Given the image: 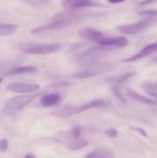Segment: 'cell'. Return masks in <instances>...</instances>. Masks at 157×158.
Listing matches in <instances>:
<instances>
[{
  "label": "cell",
  "mask_w": 157,
  "mask_h": 158,
  "mask_svg": "<svg viewBox=\"0 0 157 158\" xmlns=\"http://www.w3.org/2000/svg\"><path fill=\"white\" fill-rule=\"evenodd\" d=\"M108 2L111 3V4H118V3L123 2L126 1V0H107Z\"/></svg>",
  "instance_id": "f1b7e54d"
},
{
  "label": "cell",
  "mask_w": 157,
  "mask_h": 158,
  "mask_svg": "<svg viewBox=\"0 0 157 158\" xmlns=\"http://www.w3.org/2000/svg\"><path fill=\"white\" fill-rule=\"evenodd\" d=\"M42 93L31 94V95H22L12 97L8 100L2 108V113L6 116H13L22 109L32 103L37 97H39Z\"/></svg>",
  "instance_id": "7a4b0ae2"
},
{
  "label": "cell",
  "mask_w": 157,
  "mask_h": 158,
  "mask_svg": "<svg viewBox=\"0 0 157 158\" xmlns=\"http://www.w3.org/2000/svg\"><path fill=\"white\" fill-rule=\"evenodd\" d=\"M62 137L66 138V140L65 141V146L71 151H76L80 149H83V148H86L88 146V142L83 138H78V139H72L67 136H63Z\"/></svg>",
  "instance_id": "7c38bea8"
},
{
  "label": "cell",
  "mask_w": 157,
  "mask_h": 158,
  "mask_svg": "<svg viewBox=\"0 0 157 158\" xmlns=\"http://www.w3.org/2000/svg\"><path fill=\"white\" fill-rule=\"evenodd\" d=\"M2 82V78H0V83H1Z\"/></svg>",
  "instance_id": "4dcf8cb0"
},
{
  "label": "cell",
  "mask_w": 157,
  "mask_h": 158,
  "mask_svg": "<svg viewBox=\"0 0 157 158\" xmlns=\"http://www.w3.org/2000/svg\"><path fill=\"white\" fill-rule=\"evenodd\" d=\"M129 128H130L131 130H132V131H136L138 134H139L140 135L143 136V137H147V133H146V131H145L144 129H143V128L137 127H131V126H129Z\"/></svg>",
  "instance_id": "484cf974"
},
{
  "label": "cell",
  "mask_w": 157,
  "mask_h": 158,
  "mask_svg": "<svg viewBox=\"0 0 157 158\" xmlns=\"http://www.w3.org/2000/svg\"><path fill=\"white\" fill-rule=\"evenodd\" d=\"M61 48L62 46L59 43H30L23 46L21 49L26 53L44 55L57 52Z\"/></svg>",
  "instance_id": "3957f363"
},
{
  "label": "cell",
  "mask_w": 157,
  "mask_h": 158,
  "mask_svg": "<svg viewBox=\"0 0 157 158\" xmlns=\"http://www.w3.org/2000/svg\"><path fill=\"white\" fill-rule=\"evenodd\" d=\"M29 4L36 6H43L49 3V0H25Z\"/></svg>",
  "instance_id": "7402d4cb"
},
{
  "label": "cell",
  "mask_w": 157,
  "mask_h": 158,
  "mask_svg": "<svg viewBox=\"0 0 157 158\" xmlns=\"http://www.w3.org/2000/svg\"><path fill=\"white\" fill-rule=\"evenodd\" d=\"M70 84V83H69V82H61V83H56V84H55V86H58V87H60V86H69V85Z\"/></svg>",
  "instance_id": "83f0119b"
},
{
  "label": "cell",
  "mask_w": 157,
  "mask_h": 158,
  "mask_svg": "<svg viewBox=\"0 0 157 158\" xmlns=\"http://www.w3.org/2000/svg\"><path fill=\"white\" fill-rule=\"evenodd\" d=\"M61 6L71 10H75L82 8L97 6L98 4L91 0H62Z\"/></svg>",
  "instance_id": "30bf717a"
},
{
  "label": "cell",
  "mask_w": 157,
  "mask_h": 158,
  "mask_svg": "<svg viewBox=\"0 0 157 158\" xmlns=\"http://www.w3.org/2000/svg\"><path fill=\"white\" fill-rule=\"evenodd\" d=\"M9 147V143L6 139H2L0 140V151L1 152H6Z\"/></svg>",
  "instance_id": "d4e9b609"
},
{
  "label": "cell",
  "mask_w": 157,
  "mask_h": 158,
  "mask_svg": "<svg viewBox=\"0 0 157 158\" xmlns=\"http://www.w3.org/2000/svg\"><path fill=\"white\" fill-rule=\"evenodd\" d=\"M129 43V40L124 36L119 37H109L105 38L103 40L98 43L101 47L107 48L109 49H114L115 48H121L127 46Z\"/></svg>",
  "instance_id": "52a82bcc"
},
{
  "label": "cell",
  "mask_w": 157,
  "mask_h": 158,
  "mask_svg": "<svg viewBox=\"0 0 157 158\" xmlns=\"http://www.w3.org/2000/svg\"><path fill=\"white\" fill-rule=\"evenodd\" d=\"M6 89L11 92L29 94V93L38 91L40 89V86L38 84H35V83H12L9 84Z\"/></svg>",
  "instance_id": "ba28073f"
},
{
  "label": "cell",
  "mask_w": 157,
  "mask_h": 158,
  "mask_svg": "<svg viewBox=\"0 0 157 158\" xmlns=\"http://www.w3.org/2000/svg\"><path fill=\"white\" fill-rule=\"evenodd\" d=\"M37 68L33 66H23L13 68L8 72V75H17L23 73H34L37 72Z\"/></svg>",
  "instance_id": "e0dca14e"
},
{
  "label": "cell",
  "mask_w": 157,
  "mask_h": 158,
  "mask_svg": "<svg viewBox=\"0 0 157 158\" xmlns=\"http://www.w3.org/2000/svg\"><path fill=\"white\" fill-rule=\"evenodd\" d=\"M105 105H106L105 100L98 99V100H94L88 103H83L81 105H66L58 109H55V110L52 111V114L60 118H66V117H69L75 114L87 110L91 108L101 107Z\"/></svg>",
  "instance_id": "6da1fadb"
},
{
  "label": "cell",
  "mask_w": 157,
  "mask_h": 158,
  "mask_svg": "<svg viewBox=\"0 0 157 158\" xmlns=\"http://www.w3.org/2000/svg\"><path fill=\"white\" fill-rule=\"evenodd\" d=\"M135 73H136L135 71H132V72H129L123 74H119V75L113 76V77H109V78L106 79V81L109 82V83H123V82L126 81L127 80H129L132 77H134L135 75Z\"/></svg>",
  "instance_id": "ac0fdd59"
},
{
  "label": "cell",
  "mask_w": 157,
  "mask_h": 158,
  "mask_svg": "<svg viewBox=\"0 0 157 158\" xmlns=\"http://www.w3.org/2000/svg\"><path fill=\"white\" fill-rule=\"evenodd\" d=\"M24 158H36V157H35V156L33 154H32V153H29V154H26V155L25 156Z\"/></svg>",
  "instance_id": "f546056e"
},
{
  "label": "cell",
  "mask_w": 157,
  "mask_h": 158,
  "mask_svg": "<svg viewBox=\"0 0 157 158\" xmlns=\"http://www.w3.org/2000/svg\"><path fill=\"white\" fill-rule=\"evenodd\" d=\"M111 69L110 64H102L95 63L88 65L87 69L78 71L73 75L74 77L78 79H88L99 75L104 72H108Z\"/></svg>",
  "instance_id": "5b68a950"
},
{
  "label": "cell",
  "mask_w": 157,
  "mask_h": 158,
  "mask_svg": "<svg viewBox=\"0 0 157 158\" xmlns=\"http://www.w3.org/2000/svg\"><path fill=\"white\" fill-rule=\"evenodd\" d=\"M18 29V25L0 23V36L14 33Z\"/></svg>",
  "instance_id": "d6986e66"
},
{
  "label": "cell",
  "mask_w": 157,
  "mask_h": 158,
  "mask_svg": "<svg viewBox=\"0 0 157 158\" xmlns=\"http://www.w3.org/2000/svg\"><path fill=\"white\" fill-rule=\"evenodd\" d=\"M128 95L130 97L132 100H135V101L138 102V103H143V104H149V105H155L157 104L156 102L153 100L152 99L149 98V97H144L143 95L138 94L133 90H129L128 92Z\"/></svg>",
  "instance_id": "9a60e30c"
},
{
  "label": "cell",
  "mask_w": 157,
  "mask_h": 158,
  "mask_svg": "<svg viewBox=\"0 0 157 158\" xmlns=\"http://www.w3.org/2000/svg\"><path fill=\"white\" fill-rule=\"evenodd\" d=\"M61 100V96L58 94H46L40 97V103L42 106L49 107L56 105Z\"/></svg>",
  "instance_id": "4fadbf2b"
},
{
  "label": "cell",
  "mask_w": 157,
  "mask_h": 158,
  "mask_svg": "<svg viewBox=\"0 0 157 158\" xmlns=\"http://www.w3.org/2000/svg\"><path fill=\"white\" fill-rule=\"evenodd\" d=\"M153 17H145L143 19L137 22V23H132V24L120 25L116 27L117 30L123 34L126 35H132V34L138 33L142 30L147 28L152 23Z\"/></svg>",
  "instance_id": "8992f818"
},
{
  "label": "cell",
  "mask_w": 157,
  "mask_h": 158,
  "mask_svg": "<svg viewBox=\"0 0 157 158\" xmlns=\"http://www.w3.org/2000/svg\"><path fill=\"white\" fill-rule=\"evenodd\" d=\"M111 89H112V92L114 93V94H115V95L118 97L119 100H121L122 102H124V103L126 102V100H125V98L123 97V94H122V93L120 92V90L119 89V88L117 87L116 86H115V85H112V86H111Z\"/></svg>",
  "instance_id": "603a6c76"
},
{
  "label": "cell",
  "mask_w": 157,
  "mask_h": 158,
  "mask_svg": "<svg viewBox=\"0 0 157 158\" xmlns=\"http://www.w3.org/2000/svg\"><path fill=\"white\" fill-rule=\"evenodd\" d=\"M81 133H82L81 127H73L72 129H71L69 132H67L68 135L66 136L72 139H78V138H80Z\"/></svg>",
  "instance_id": "ffe728a7"
},
{
  "label": "cell",
  "mask_w": 157,
  "mask_h": 158,
  "mask_svg": "<svg viewBox=\"0 0 157 158\" xmlns=\"http://www.w3.org/2000/svg\"><path fill=\"white\" fill-rule=\"evenodd\" d=\"M139 15L145 17H154L157 15V9H149V10H143L139 12Z\"/></svg>",
  "instance_id": "44dd1931"
},
{
  "label": "cell",
  "mask_w": 157,
  "mask_h": 158,
  "mask_svg": "<svg viewBox=\"0 0 157 158\" xmlns=\"http://www.w3.org/2000/svg\"><path fill=\"white\" fill-rule=\"evenodd\" d=\"M109 50H111V49L103 47L89 48V49L77 54L74 57V59L77 62L87 63L88 65L92 64V63H97V61L103 56L105 52H107Z\"/></svg>",
  "instance_id": "277c9868"
},
{
  "label": "cell",
  "mask_w": 157,
  "mask_h": 158,
  "mask_svg": "<svg viewBox=\"0 0 157 158\" xmlns=\"http://www.w3.org/2000/svg\"><path fill=\"white\" fill-rule=\"evenodd\" d=\"M141 87L146 92V94L157 99V81H144L140 84Z\"/></svg>",
  "instance_id": "2e32d148"
},
{
  "label": "cell",
  "mask_w": 157,
  "mask_h": 158,
  "mask_svg": "<svg viewBox=\"0 0 157 158\" xmlns=\"http://www.w3.org/2000/svg\"><path fill=\"white\" fill-rule=\"evenodd\" d=\"M156 51H157V42H155V43H151V44L145 46V47L143 48V49H142L139 52L134 54V55H132V56L124 59V60H122V62H123V63H132V62L137 61V60H139L143 58H146V57H147L148 56L154 53V52H156Z\"/></svg>",
  "instance_id": "9c48e42d"
},
{
  "label": "cell",
  "mask_w": 157,
  "mask_h": 158,
  "mask_svg": "<svg viewBox=\"0 0 157 158\" xmlns=\"http://www.w3.org/2000/svg\"><path fill=\"white\" fill-rule=\"evenodd\" d=\"M105 134L107 137H111V138H115L118 136V131L115 128H109L105 131Z\"/></svg>",
  "instance_id": "cb8c5ba5"
},
{
  "label": "cell",
  "mask_w": 157,
  "mask_h": 158,
  "mask_svg": "<svg viewBox=\"0 0 157 158\" xmlns=\"http://www.w3.org/2000/svg\"><path fill=\"white\" fill-rule=\"evenodd\" d=\"M78 34L82 38L96 43H99L101 40L106 38L103 32L92 28H83L78 31Z\"/></svg>",
  "instance_id": "8fae6325"
},
{
  "label": "cell",
  "mask_w": 157,
  "mask_h": 158,
  "mask_svg": "<svg viewBox=\"0 0 157 158\" xmlns=\"http://www.w3.org/2000/svg\"><path fill=\"white\" fill-rule=\"evenodd\" d=\"M86 158H115V154L108 148H98L88 154Z\"/></svg>",
  "instance_id": "5bb4252c"
},
{
  "label": "cell",
  "mask_w": 157,
  "mask_h": 158,
  "mask_svg": "<svg viewBox=\"0 0 157 158\" xmlns=\"http://www.w3.org/2000/svg\"><path fill=\"white\" fill-rule=\"evenodd\" d=\"M155 2H157V0H143V1H142L139 4V6H148V5H150L152 4V3Z\"/></svg>",
  "instance_id": "4316f807"
}]
</instances>
